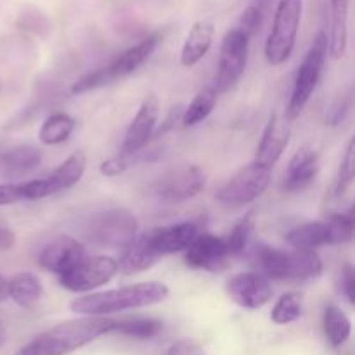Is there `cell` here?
Masks as SVG:
<instances>
[{
  "label": "cell",
  "instance_id": "obj_1",
  "mask_svg": "<svg viewBox=\"0 0 355 355\" xmlns=\"http://www.w3.org/2000/svg\"><path fill=\"white\" fill-rule=\"evenodd\" d=\"M170 295L168 286L159 281H148L137 283L132 286L118 288L101 293H89L71 302V312L90 318L116 314V312L128 311V309L149 307L166 300Z\"/></svg>",
  "mask_w": 355,
  "mask_h": 355
},
{
  "label": "cell",
  "instance_id": "obj_2",
  "mask_svg": "<svg viewBox=\"0 0 355 355\" xmlns=\"http://www.w3.org/2000/svg\"><path fill=\"white\" fill-rule=\"evenodd\" d=\"M113 322L106 318H82L59 322L35 336L17 355H66L75 352L99 336L111 333Z\"/></svg>",
  "mask_w": 355,
  "mask_h": 355
},
{
  "label": "cell",
  "instance_id": "obj_3",
  "mask_svg": "<svg viewBox=\"0 0 355 355\" xmlns=\"http://www.w3.org/2000/svg\"><path fill=\"white\" fill-rule=\"evenodd\" d=\"M252 262L267 279L307 281L322 274L321 257L311 250H279L257 243L252 250Z\"/></svg>",
  "mask_w": 355,
  "mask_h": 355
},
{
  "label": "cell",
  "instance_id": "obj_4",
  "mask_svg": "<svg viewBox=\"0 0 355 355\" xmlns=\"http://www.w3.org/2000/svg\"><path fill=\"white\" fill-rule=\"evenodd\" d=\"M159 44L158 35H149L148 38L141 40L139 44H135L134 47L127 49L120 58L114 59L111 64L104 66V68L97 69V71L89 73L87 76L80 78L78 82H75L71 85L73 94H85L90 92L94 89H99V87L110 85V83L116 82V80L125 78V76L132 75L135 69L141 68L149 58H151L153 52L156 51Z\"/></svg>",
  "mask_w": 355,
  "mask_h": 355
},
{
  "label": "cell",
  "instance_id": "obj_5",
  "mask_svg": "<svg viewBox=\"0 0 355 355\" xmlns=\"http://www.w3.org/2000/svg\"><path fill=\"white\" fill-rule=\"evenodd\" d=\"M302 10V0H277L274 23L266 42V58L272 66L284 64L293 54Z\"/></svg>",
  "mask_w": 355,
  "mask_h": 355
},
{
  "label": "cell",
  "instance_id": "obj_6",
  "mask_svg": "<svg viewBox=\"0 0 355 355\" xmlns=\"http://www.w3.org/2000/svg\"><path fill=\"white\" fill-rule=\"evenodd\" d=\"M85 232L94 245L125 250L139 236V222L125 208H110L94 215Z\"/></svg>",
  "mask_w": 355,
  "mask_h": 355
},
{
  "label": "cell",
  "instance_id": "obj_7",
  "mask_svg": "<svg viewBox=\"0 0 355 355\" xmlns=\"http://www.w3.org/2000/svg\"><path fill=\"white\" fill-rule=\"evenodd\" d=\"M326 55H328V35L324 31H319L297 71L293 92H291L290 103L286 107L288 121L297 120L304 107L307 106L312 92L315 90V85L321 78Z\"/></svg>",
  "mask_w": 355,
  "mask_h": 355
},
{
  "label": "cell",
  "instance_id": "obj_8",
  "mask_svg": "<svg viewBox=\"0 0 355 355\" xmlns=\"http://www.w3.org/2000/svg\"><path fill=\"white\" fill-rule=\"evenodd\" d=\"M272 180V168L252 162L239 168L217 193V200L229 207L250 205L262 196Z\"/></svg>",
  "mask_w": 355,
  "mask_h": 355
},
{
  "label": "cell",
  "instance_id": "obj_9",
  "mask_svg": "<svg viewBox=\"0 0 355 355\" xmlns=\"http://www.w3.org/2000/svg\"><path fill=\"white\" fill-rule=\"evenodd\" d=\"M250 38L239 28H231L222 38L218 69L215 76V92L222 94L231 90L243 76L248 62Z\"/></svg>",
  "mask_w": 355,
  "mask_h": 355
},
{
  "label": "cell",
  "instance_id": "obj_10",
  "mask_svg": "<svg viewBox=\"0 0 355 355\" xmlns=\"http://www.w3.org/2000/svg\"><path fill=\"white\" fill-rule=\"evenodd\" d=\"M118 272V262L113 257H83L75 267L59 276V284L71 293H90L110 283Z\"/></svg>",
  "mask_w": 355,
  "mask_h": 355
},
{
  "label": "cell",
  "instance_id": "obj_11",
  "mask_svg": "<svg viewBox=\"0 0 355 355\" xmlns=\"http://www.w3.org/2000/svg\"><path fill=\"white\" fill-rule=\"evenodd\" d=\"M85 168V155L82 151L73 153L49 177L37 180H28V182L21 184L23 200H42V198L51 196V194L69 189V187H73L75 184H78L82 180Z\"/></svg>",
  "mask_w": 355,
  "mask_h": 355
},
{
  "label": "cell",
  "instance_id": "obj_12",
  "mask_svg": "<svg viewBox=\"0 0 355 355\" xmlns=\"http://www.w3.org/2000/svg\"><path fill=\"white\" fill-rule=\"evenodd\" d=\"M205 186H207V175L203 168L198 165H186L159 177L155 191L162 200L177 203L198 196Z\"/></svg>",
  "mask_w": 355,
  "mask_h": 355
},
{
  "label": "cell",
  "instance_id": "obj_13",
  "mask_svg": "<svg viewBox=\"0 0 355 355\" xmlns=\"http://www.w3.org/2000/svg\"><path fill=\"white\" fill-rule=\"evenodd\" d=\"M225 290L234 304L245 309L263 307L274 297L272 283L260 272L236 274L227 281Z\"/></svg>",
  "mask_w": 355,
  "mask_h": 355
},
{
  "label": "cell",
  "instance_id": "obj_14",
  "mask_svg": "<svg viewBox=\"0 0 355 355\" xmlns=\"http://www.w3.org/2000/svg\"><path fill=\"white\" fill-rule=\"evenodd\" d=\"M159 118V101L156 96H148L142 101L137 114L132 120L127 134H125L123 142H121L120 155L121 156H134L141 153L149 142V139L155 135L156 125Z\"/></svg>",
  "mask_w": 355,
  "mask_h": 355
},
{
  "label": "cell",
  "instance_id": "obj_15",
  "mask_svg": "<svg viewBox=\"0 0 355 355\" xmlns=\"http://www.w3.org/2000/svg\"><path fill=\"white\" fill-rule=\"evenodd\" d=\"M231 259L225 239L217 238L210 232H201L189 248L184 252V262L193 269H203L208 272H218L227 266Z\"/></svg>",
  "mask_w": 355,
  "mask_h": 355
},
{
  "label": "cell",
  "instance_id": "obj_16",
  "mask_svg": "<svg viewBox=\"0 0 355 355\" xmlns=\"http://www.w3.org/2000/svg\"><path fill=\"white\" fill-rule=\"evenodd\" d=\"M83 257H87V248L83 243L69 236H61L42 250L38 255V263L44 270L59 277L75 267Z\"/></svg>",
  "mask_w": 355,
  "mask_h": 355
},
{
  "label": "cell",
  "instance_id": "obj_17",
  "mask_svg": "<svg viewBox=\"0 0 355 355\" xmlns=\"http://www.w3.org/2000/svg\"><path fill=\"white\" fill-rule=\"evenodd\" d=\"M201 232H205V222L203 218H196V220H187L180 222V224L166 225V227H158L155 231H149V236H151L153 246L158 252V255L165 257L172 255V253L186 252L191 246V243Z\"/></svg>",
  "mask_w": 355,
  "mask_h": 355
},
{
  "label": "cell",
  "instance_id": "obj_18",
  "mask_svg": "<svg viewBox=\"0 0 355 355\" xmlns=\"http://www.w3.org/2000/svg\"><path fill=\"white\" fill-rule=\"evenodd\" d=\"M319 173V156L311 146H302L288 163L284 170L283 187L284 193H302L315 180Z\"/></svg>",
  "mask_w": 355,
  "mask_h": 355
},
{
  "label": "cell",
  "instance_id": "obj_19",
  "mask_svg": "<svg viewBox=\"0 0 355 355\" xmlns=\"http://www.w3.org/2000/svg\"><path fill=\"white\" fill-rule=\"evenodd\" d=\"M288 142H290V123H288L286 118L283 120L277 114H272L269 118L266 130H263L262 139H260L253 162L260 163L267 168H274V165L283 156Z\"/></svg>",
  "mask_w": 355,
  "mask_h": 355
},
{
  "label": "cell",
  "instance_id": "obj_20",
  "mask_svg": "<svg viewBox=\"0 0 355 355\" xmlns=\"http://www.w3.org/2000/svg\"><path fill=\"white\" fill-rule=\"evenodd\" d=\"M162 257L158 255V252L155 250L151 241V236L149 232L144 234H139L127 248L121 253L120 260L118 262V272H121L123 276H132V274L144 272V270L151 269Z\"/></svg>",
  "mask_w": 355,
  "mask_h": 355
},
{
  "label": "cell",
  "instance_id": "obj_21",
  "mask_svg": "<svg viewBox=\"0 0 355 355\" xmlns=\"http://www.w3.org/2000/svg\"><path fill=\"white\" fill-rule=\"evenodd\" d=\"M214 37L215 26L210 21H196L191 26L186 42L182 45V52H180V62H182V66H186V68L196 66L208 54V51H210L211 44H214Z\"/></svg>",
  "mask_w": 355,
  "mask_h": 355
},
{
  "label": "cell",
  "instance_id": "obj_22",
  "mask_svg": "<svg viewBox=\"0 0 355 355\" xmlns=\"http://www.w3.org/2000/svg\"><path fill=\"white\" fill-rule=\"evenodd\" d=\"M349 3L350 0H329L331 6V30L328 38V52L331 58L345 55L349 44Z\"/></svg>",
  "mask_w": 355,
  "mask_h": 355
},
{
  "label": "cell",
  "instance_id": "obj_23",
  "mask_svg": "<svg viewBox=\"0 0 355 355\" xmlns=\"http://www.w3.org/2000/svg\"><path fill=\"white\" fill-rule=\"evenodd\" d=\"M44 295L42 281L33 272H19L9 281V298L21 309H33Z\"/></svg>",
  "mask_w": 355,
  "mask_h": 355
},
{
  "label": "cell",
  "instance_id": "obj_24",
  "mask_svg": "<svg viewBox=\"0 0 355 355\" xmlns=\"http://www.w3.org/2000/svg\"><path fill=\"white\" fill-rule=\"evenodd\" d=\"M284 239L293 250L315 252L319 246L328 245V231L324 222H305L288 231Z\"/></svg>",
  "mask_w": 355,
  "mask_h": 355
},
{
  "label": "cell",
  "instance_id": "obj_25",
  "mask_svg": "<svg viewBox=\"0 0 355 355\" xmlns=\"http://www.w3.org/2000/svg\"><path fill=\"white\" fill-rule=\"evenodd\" d=\"M42 162V151L35 146H17L0 156V165L12 175H21L37 168Z\"/></svg>",
  "mask_w": 355,
  "mask_h": 355
},
{
  "label": "cell",
  "instance_id": "obj_26",
  "mask_svg": "<svg viewBox=\"0 0 355 355\" xmlns=\"http://www.w3.org/2000/svg\"><path fill=\"white\" fill-rule=\"evenodd\" d=\"M322 324H324V335L331 347L338 349L342 347L347 340L350 338V331H352V324L350 319L347 318L345 312L335 304H329L324 309V318H322Z\"/></svg>",
  "mask_w": 355,
  "mask_h": 355
},
{
  "label": "cell",
  "instance_id": "obj_27",
  "mask_svg": "<svg viewBox=\"0 0 355 355\" xmlns=\"http://www.w3.org/2000/svg\"><path fill=\"white\" fill-rule=\"evenodd\" d=\"M75 130V120L66 113H54L42 123L38 130V141L44 146L62 144L71 137Z\"/></svg>",
  "mask_w": 355,
  "mask_h": 355
},
{
  "label": "cell",
  "instance_id": "obj_28",
  "mask_svg": "<svg viewBox=\"0 0 355 355\" xmlns=\"http://www.w3.org/2000/svg\"><path fill=\"white\" fill-rule=\"evenodd\" d=\"M218 101V94L215 92L214 87H207L201 92L196 94L191 104L187 107H184L182 116H180V121H182L184 127H194V125L201 123L203 120H207L211 114V111L215 110Z\"/></svg>",
  "mask_w": 355,
  "mask_h": 355
},
{
  "label": "cell",
  "instance_id": "obj_29",
  "mask_svg": "<svg viewBox=\"0 0 355 355\" xmlns=\"http://www.w3.org/2000/svg\"><path fill=\"white\" fill-rule=\"evenodd\" d=\"M163 329V322L155 318H135L123 319V321H114L111 333H120L135 340H149L159 335Z\"/></svg>",
  "mask_w": 355,
  "mask_h": 355
},
{
  "label": "cell",
  "instance_id": "obj_30",
  "mask_svg": "<svg viewBox=\"0 0 355 355\" xmlns=\"http://www.w3.org/2000/svg\"><path fill=\"white\" fill-rule=\"evenodd\" d=\"M253 231H255V210H250L245 217L239 218L238 224L232 227L229 238L225 239L231 257H239L246 252Z\"/></svg>",
  "mask_w": 355,
  "mask_h": 355
},
{
  "label": "cell",
  "instance_id": "obj_31",
  "mask_svg": "<svg viewBox=\"0 0 355 355\" xmlns=\"http://www.w3.org/2000/svg\"><path fill=\"white\" fill-rule=\"evenodd\" d=\"M304 297L302 293L297 291H291V293H284L283 297L277 300V304L274 305L272 312H270V319L276 324H290V322L300 319L302 311H304Z\"/></svg>",
  "mask_w": 355,
  "mask_h": 355
},
{
  "label": "cell",
  "instance_id": "obj_32",
  "mask_svg": "<svg viewBox=\"0 0 355 355\" xmlns=\"http://www.w3.org/2000/svg\"><path fill=\"white\" fill-rule=\"evenodd\" d=\"M328 245H345L354 236V218L350 214H335L324 222Z\"/></svg>",
  "mask_w": 355,
  "mask_h": 355
},
{
  "label": "cell",
  "instance_id": "obj_33",
  "mask_svg": "<svg viewBox=\"0 0 355 355\" xmlns=\"http://www.w3.org/2000/svg\"><path fill=\"white\" fill-rule=\"evenodd\" d=\"M355 175V142L354 139L347 146V151L343 155L342 163L338 170V182H336V194H345L347 189L352 186Z\"/></svg>",
  "mask_w": 355,
  "mask_h": 355
},
{
  "label": "cell",
  "instance_id": "obj_34",
  "mask_svg": "<svg viewBox=\"0 0 355 355\" xmlns=\"http://www.w3.org/2000/svg\"><path fill=\"white\" fill-rule=\"evenodd\" d=\"M262 17H263V2H253L243 10L241 17H239V24L236 28L243 31L248 38H252L257 31L262 26Z\"/></svg>",
  "mask_w": 355,
  "mask_h": 355
},
{
  "label": "cell",
  "instance_id": "obj_35",
  "mask_svg": "<svg viewBox=\"0 0 355 355\" xmlns=\"http://www.w3.org/2000/svg\"><path fill=\"white\" fill-rule=\"evenodd\" d=\"M134 156H121V155H118V156H114V158L104 159V162L99 165L101 175H104V177L121 175V173L127 172V170L130 168L132 163H135Z\"/></svg>",
  "mask_w": 355,
  "mask_h": 355
},
{
  "label": "cell",
  "instance_id": "obj_36",
  "mask_svg": "<svg viewBox=\"0 0 355 355\" xmlns=\"http://www.w3.org/2000/svg\"><path fill=\"white\" fill-rule=\"evenodd\" d=\"M23 201L21 184H0V207Z\"/></svg>",
  "mask_w": 355,
  "mask_h": 355
},
{
  "label": "cell",
  "instance_id": "obj_37",
  "mask_svg": "<svg viewBox=\"0 0 355 355\" xmlns=\"http://www.w3.org/2000/svg\"><path fill=\"white\" fill-rule=\"evenodd\" d=\"M166 355H205V352L198 343L189 342V340H180V342L170 345Z\"/></svg>",
  "mask_w": 355,
  "mask_h": 355
},
{
  "label": "cell",
  "instance_id": "obj_38",
  "mask_svg": "<svg viewBox=\"0 0 355 355\" xmlns=\"http://www.w3.org/2000/svg\"><path fill=\"white\" fill-rule=\"evenodd\" d=\"M342 288H343V295L347 297L350 305H354L355 302V272H354V267L350 263H347L343 267V272H342Z\"/></svg>",
  "mask_w": 355,
  "mask_h": 355
},
{
  "label": "cell",
  "instance_id": "obj_39",
  "mask_svg": "<svg viewBox=\"0 0 355 355\" xmlns=\"http://www.w3.org/2000/svg\"><path fill=\"white\" fill-rule=\"evenodd\" d=\"M349 113V101L338 99L328 111V123L329 125H338L343 118Z\"/></svg>",
  "mask_w": 355,
  "mask_h": 355
},
{
  "label": "cell",
  "instance_id": "obj_40",
  "mask_svg": "<svg viewBox=\"0 0 355 355\" xmlns=\"http://www.w3.org/2000/svg\"><path fill=\"white\" fill-rule=\"evenodd\" d=\"M14 245V232L0 227V250H7Z\"/></svg>",
  "mask_w": 355,
  "mask_h": 355
},
{
  "label": "cell",
  "instance_id": "obj_41",
  "mask_svg": "<svg viewBox=\"0 0 355 355\" xmlns=\"http://www.w3.org/2000/svg\"><path fill=\"white\" fill-rule=\"evenodd\" d=\"M9 298V281L0 274V304Z\"/></svg>",
  "mask_w": 355,
  "mask_h": 355
},
{
  "label": "cell",
  "instance_id": "obj_42",
  "mask_svg": "<svg viewBox=\"0 0 355 355\" xmlns=\"http://www.w3.org/2000/svg\"><path fill=\"white\" fill-rule=\"evenodd\" d=\"M6 340H7L6 328H3V324H2V322H0V347H2L3 343H6Z\"/></svg>",
  "mask_w": 355,
  "mask_h": 355
},
{
  "label": "cell",
  "instance_id": "obj_43",
  "mask_svg": "<svg viewBox=\"0 0 355 355\" xmlns=\"http://www.w3.org/2000/svg\"><path fill=\"white\" fill-rule=\"evenodd\" d=\"M262 2H267V0H262Z\"/></svg>",
  "mask_w": 355,
  "mask_h": 355
}]
</instances>
